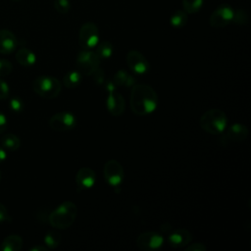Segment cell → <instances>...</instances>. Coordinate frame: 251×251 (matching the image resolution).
<instances>
[{
	"label": "cell",
	"mask_w": 251,
	"mask_h": 251,
	"mask_svg": "<svg viewBox=\"0 0 251 251\" xmlns=\"http://www.w3.org/2000/svg\"><path fill=\"white\" fill-rule=\"evenodd\" d=\"M130 109L137 116H146L155 111L158 105V95L148 84H133L130 91Z\"/></svg>",
	"instance_id": "6da1fadb"
},
{
	"label": "cell",
	"mask_w": 251,
	"mask_h": 251,
	"mask_svg": "<svg viewBox=\"0 0 251 251\" xmlns=\"http://www.w3.org/2000/svg\"><path fill=\"white\" fill-rule=\"evenodd\" d=\"M76 215V205L73 201H65L50 213L48 222L57 229H66L74 224Z\"/></svg>",
	"instance_id": "7a4b0ae2"
},
{
	"label": "cell",
	"mask_w": 251,
	"mask_h": 251,
	"mask_svg": "<svg viewBox=\"0 0 251 251\" xmlns=\"http://www.w3.org/2000/svg\"><path fill=\"white\" fill-rule=\"evenodd\" d=\"M200 127L210 134H221L226 127V115L220 109H209L199 119Z\"/></svg>",
	"instance_id": "3957f363"
},
{
	"label": "cell",
	"mask_w": 251,
	"mask_h": 251,
	"mask_svg": "<svg viewBox=\"0 0 251 251\" xmlns=\"http://www.w3.org/2000/svg\"><path fill=\"white\" fill-rule=\"evenodd\" d=\"M32 89L40 97L45 99H53L60 94L62 84L59 79L54 76L40 75L32 81Z\"/></svg>",
	"instance_id": "277c9868"
},
{
	"label": "cell",
	"mask_w": 251,
	"mask_h": 251,
	"mask_svg": "<svg viewBox=\"0 0 251 251\" xmlns=\"http://www.w3.org/2000/svg\"><path fill=\"white\" fill-rule=\"evenodd\" d=\"M101 59L95 53V51L85 50L83 49L80 51L75 59V64L80 72L84 75H91L95 70H97L100 66Z\"/></svg>",
	"instance_id": "5b68a950"
},
{
	"label": "cell",
	"mask_w": 251,
	"mask_h": 251,
	"mask_svg": "<svg viewBox=\"0 0 251 251\" xmlns=\"http://www.w3.org/2000/svg\"><path fill=\"white\" fill-rule=\"evenodd\" d=\"M100 33L98 26L92 22L84 23L78 31V43L82 49H93L99 42Z\"/></svg>",
	"instance_id": "8992f818"
},
{
	"label": "cell",
	"mask_w": 251,
	"mask_h": 251,
	"mask_svg": "<svg viewBox=\"0 0 251 251\" xmlns=\"http://www.w3.org/2000/svg\"><path fill=\"white\" fill-rule=\"evenodd\" d=\"M104 177L106 182L111 185L113 188H120L124 177L125 172L122 164L114 159L108 160L104 165Z\"/></svg>",
	"instance_id": "52a82bcc"
},
{
	"label": "cell",
	"mask_w": 251,
	"mask_h": 251,
	"mask_svg": "<svg viewBox=\"0 0 251 251\" xmlns=\"http://www.w3.org/2000/svg\"><path fill=\"white\" fill-rule=\"evenodd\" d=\"M234 10L226 3L219 5L209 18V25L215 28H221L226 26L232 22Z\"/></svg>",
	"instance_id": "ba28073f"
},
{
	"label": "cell",
	"mask_w": 251,
	"mask_h": 251,
	"mask_svg": "<svg viewBox=\"0 0 251 251\" xmlns=\"http://www.w3.org/2000/svg\"><path fill=\"white\" fill-rule=\"evenodd\" d=\"M221 143L223 145H228L230 143H238L244 141L249 134V130L243 124H233L222 132Z\"/></svg>",
	"instance_id": "9c48e42d"
},
{
	"label": "cell",
	"mask_w": 251,
	"mask_h": 251,
	"mask_svg": "<svg viewBox=\"0 0 251 251\" xmlns=\"http://www.w3.org/2000/svg\"><path fill=\"white\" fill-rule=\"evenodd\" d=\"M76 126V118L70 112H59L49 119V126L56 132L73 129Z\"/></svg>",
	"instance_id": "30bf717a"
},
{
	"label": "cell",
	"mask_w": 251,
	"mask_h": 251,
	"mask_svg": "<svg viewBox=\"0 0 251 251\" xmlns=\"http://www.w3.org/2000/svg\"><path fill=\"white\" fill-rule=\"evenodd\" d=\"M164 243V237L156 231H145L136 238V245L140 250L152 251L159 249Z\"/></svg>",
	"instance_id": "8fae6325"
},
{
	"label": "cell",
	"mask_w": 251,
	"mask_h": 251,
	"mask_svg": "<svg viewBox=\"0 0 251 251\" xmlns=\"http://www.w3.org/2000/svg\"><path fill=\"white\" fill-rule=\"evenodd\" d=\"M126 65L135 74L143 75L148 73L150 70V64L145 56L137 51V50H130L126 57Z\"/></svg>",
	"instance_id": "7c38bea8"
},
{
	"label": "cell",
	"mask_w": 251,
	"mask_h": 251,
	"mask_svg": "<svg viewBox=\"0 0 251 251\" xmlns=\"http://www.w3.org/2000/svg\"><path fill=\"white\" fill-rule=\"evenodd\" d=\"M106 107L108 112L114 116L119 117L121 116L126 108V102L123 95L116 90L110 91L106 100Z\"/></svg>",
	"instance_id": "4fadbf2b"
},
{
	"label": "cell",
	"mask_w": 251,
	"mask_h": 251,
	"mask_svg": "<svg viewBox=\"0 0 251 251\" xmlns=\"http://www.w3.org/2000/svg\"><path fill=\"white\" fill-rule=\"evenodd\" d=\"M96 181V175L95 172L88 168L82 167L80 168L75 175V183L79 190L90 189Z\"/></svg>",
	"instance_id": "5bb4252c"
},
{
	"label": "cell",
	"mask_w": 251,
	"mask_h": 251,
	"mask_svg": "<svg viewBox=\"0 0 251 251\" xmlns=\"http://www.w3.org/2000/svg\"><path fill=\"white\" fill-rule=\"evenodd\" d=\"M192 240V234L185 228L173 230L168 236V243L173 248H182L187 246Z\"/></svg>",
	"instance_id": "9a60e30c"
},
{
	"label": "cell",
	"mask_w": 251,
	"mask_h": 251,
	"mask_svg": "<svg viewBox=\"0 0 251 251\" xmlns=\"http://www.w3.org/2000/svg\"><path fill=\"white\" fill-rule=\"evenodd\" d=\"M18 46L16 35L8 29H0V53L11 54Z\"/></svg>",
	"instance_id": "2e32d148"
},
{
	"label": "cell",
	"mask_w": 251,
	"mask_h": 251,
	"mask_svg": "<svg viewBox=\"0 0 251 251\" xmlns=\"http://www.w3.org/2000/svg\"><path fill=\"white\" fill-rule=\"evenodd\" d=\"M23 247V238L18 234H10L4 238L0 245L2 251H20Z\"/></svg>",
	"instance_id": "e0dca14e"
},
{
	"label": "cell",
	"mask_w": 251,
	"mask_h": 251,
	"mask_svg": "<svg viewBox=\"0 0 251 251\" xmlns=\"http://www.w3.org/2000/svg\"><path fill=\"white\" fill-rule=\"evenodd\" d=\"M16 60L24 67H30L35 64L36 56L30 49L21 48L16 53Z\"/></svg>",
	"instance_id": "ac0fdd59"
},
{
	"label": "cell",
	"mask_w": 251,
	"mask_h": 251,
	"mask_svg": "<svg viewBox=\"0 0 251 251\" xmlns=\"http://www.w3.org/2000/svg\"><path fill=\"white\" fill-rule=\"evenodd\" d=\"M1 146L7 151H17L21 146V140L17 135L7 133L1 137Z\"/></svg>",
	"instance_id": "d6986e66"
},
{
	"label": "cell",
	"mask_w": 251,
	"mask_h": 251,
	"mask_svg": "<svg viewBox=\"0 0 251 251\" xmlns=\"http://www.w3.org/2000/svg\"><path fill=\"white\" fill-rule=\"evenodd\" d=\"M80 82H81V74L77 70H73L68 72L63 78V84L67 88H75L80 84Z\"/></svg>",
	"instance_id": "ffe728a7"
},
{
	"label": "cell",
	"mask_w": 251,
	"mask_h": 251,
	"mask_svg": "<svg viewBox=\"0 0 251 251\" xmlns=\"http://www.w3.org/2000/svg\"><path fill=\"white\" fill-rule=\"evenodd\" d=\"M114 83L119 86H132L135 84L134 77H132L125 70H119L114 75Z\"/></svg>",
	"instance_id": "44dd1931"
},
{
	"label": "cell",
	"mask_w": 251,
	"mask_h": 251,
	"mask_svg": "<svg viewBox=\"0 0 251 251\" xmlns=\"http://www.w3.org/2000/svg\"><path fill=\"white\" fill-rule=\"evenodd\" d=\"M187 23V14L183 10H176L170 17V25L175 28H181Z\"/></svg>",
	"instance_id": "7402d4cb"
},
{
	"label": "cell",
	"mask_w": 251,
	"mask_h": 251,
	"mask_svg": "<svg viewBox=\"0 0 251 251\" xmlns=\"http://www.w3.org/2000/svg\"><path fill=\"white\" fill-rule=\"evenodd\" d=\"M96 50L95 53L98 55L100 59H108L113 54V45L110 41L103 40L101 42H98V44L95 46Z\"/></svg>",
	"instance_id": "603a6c76"
},
{
	"label": "cell",
	"mask_w": 251,
	"mask_h": 251,
	"mask_svg": "<svg viewBox=\"0 0 251 251\" xmlns=\"http://www.w3.org/2000/svg\"><path fill=\"white\" fill-rule=\"evenodd\" d=\"M62 241V236L57 231H49L44 236V243L48 249L57 248Z\"/></svg>",
	"instance_id": "cb8c5ba5"
},
{
	"label": "cell",
	"mask_w": 251,
	"mask_h": 251,
	"mask_svg": "<svg viewBox=\"0 0 251 251\" xmlns=\"http://www.w3.org/2000/svg\"><path fill=\"white\" fill-rule=\"evenodd\" d=\"M204 0H182L183 11L186 14H195L203 6Z\"/></svg>",
	"instance_id": "d4e9b609"
},
{
	"label": "cell",
	"mask_w": 251,
	"mask_h": 251,
	"mask_svg": "<svg viewBox=\"0 0 251 251\" xmlns=\"http://www.w3.org/2000/svg\"><path fill=\"white\" fill-rule=\"evenodd\" d=\"M238 25H244L248 23V14L243 9H238L234 11L232 22Z\"/></svg>",
	"instance_id": "484cf974"
},
{
	"label": "cell",
	"mask_w": 251,
	"mask_h": 251,
	"mask_svg": "<svg viewBox=\"0 0 251 251\" xmlns=\"http://www.w3.org/2000/svg\"><path fill=\"white\" fill-rule=\"evenodd\" d=\"M54 8L60 14H67L71 9L70 0H54Z\"/></svg>",
	"instance_id": "4316f807"
},
{
	"label": "cell",
	"mask_w": 251,
	"mask_h": 251,
	"mask_svg": "<svg viewBox=\"0 0 251 251\" xmlns=\"http://www.w3.org/2000/svg\"><path fill=\"white\" fill-rule=\"evenodd\" d=\"M9 107L10 109L13 111V112H16V113H20L24 110V102L21 98L19 97H12L9 101Z\"/></svg>",
	"instance_id": "83f0119b"
},
{
	"label": "cell",
	"mask_w": 251,
	"mask_h": 251,
	"mask_svg": "<svg viewBox=\"0 0 251 251\" xmlns=\"http://www.w3.org/2000/svg\"><path fill=\"white\" fill-rule=\"evenodd\" d=\"M13 70V65L9 60L0 59V76L8 75Z\"/></svg>",
	"instance_id": "f1b7e54d"
},
{
	"label": "cell",
	"mask_w": 251,
	"mask_h": 251,
	"mask_svg": "<svg viewBox=\"0 0 251 251\" xmlns=\"http://www.w3.org/2000/svg\"><path fill=\"white\" fill-rule=\"evenodd\" d=\"M10 95V88L6 81L0 79V100L7 99Z\"/></svg>",
	"instance_id": "f546056e"
},
{
	"label": "cell",
	"mask_w": 251,
	"mask_h": 251,
	"mask_svg": "<svg viewBox=\"0 0 251 251\" xmlns=\"http://www.w3.org/2000/svg\"><path fill=\"white\" fill-rule=\"evenodd\" d=\"M93 76V80L97 83V84H102L105 78V74H104V70L101 68H98L97 70H95V72L91 75Z\"/></svg>",
	"instance_id": "4dcf8cb0"
},
{
	"label": "cell",
	"mask_w": 251,
	"mask_h": 251,
	"mask_svg": "<svg viewBox=\"0 0 251 251\" xmlns=\"http://www.w3.org/2000/svg\"><path fill=\"white\" fill-rule=\"evenodd\" d=\"M206 250H207V247L201 242L191 243L185 246V251H206Z\"/></svg>",
	"instance_id": "1f68e13d"
},
{
	"label": "cell",
	"mask_w": 251,
	"mask_h": 251,
	"mask_svg": "<svg viewBox=\"0 0 251 251\" xmlns=\"http://www.w3.org/2000/svg\"><path fill=\"white\" fill-rule=\"evenodd\" d=\"M10 221H11V217L9 216L7 208L2 203H0V223L10 222Z\"/></svg>",
	"instance_id": "d6a6232c"
},
{
	"label": "cell",
	"mask_w": 251,
	"mask_h": 251,
	"mask_svg": "<svg viewBox=\"0 0 251 251\" xmlns=\"http://www.w3.org/2000/svg\"><path fill=\"white\" fill-rule=\"evenodd\" d=\"M7 125H8V121L6 116L2 112H0V134L6 130Z\"/></svg>",
	"instance_id": "836d02e7"
},
{
	"label": "cell",
	"mask_w": 251,
	"mask_h": 251,
	"mask_svg": "<svg viewBox=\"0 0 251 251\" xmlns=\"http://www.w3.org/2000/svg\"><path fill=\"white\" fill-rule=\"evenodd\" d=\"M6 158H7L6 150L2 146H0V163L4 162L6 160Z\"/></svg>",
	"instance_id": "e575fe53"
},
{
	"label": "cell",
	"mask_w": 251,
	"mask_h": 251,
	"mask_svg": "<svg viewBox=\"0 0 251 251\" xmlns=\"http://www.w3.org/2000/svg\"><path fill=\"white\" fill-rule=\"evenodd\" d=\"M48 248L45 246H34L30 248V251H47Z\"/></svg>",
	"instance_id": "d590c367"
},
{
	"label": "cell",
	"mask_w": 251,
	"mask_h": 251,
	"mask_svg": "<svg viewBox=\"0 0 251 251\" xmlns=\"http://www.w3.org/2000/svg\"><path fill=\"white\" fill-rule=\"evenodd\" d=\"M11 1H14V2H18V1H20V0H11Z\"/></svg>",
	"instance_id": "8d00e7d4"
},
{
	"label": "cell",
	"mask_w": 251,
	"mask_h": 251,
	"mask_svg": "<svg viewBox=\"0 0 251 251\" xmlns=\"http://www.w3.org/2000/svg\"><path fill=\"white\" fill-rule=\"evenodd\" d=\"M1 177H2V176H1V172H0V181H1Z\"/></svg>",
	"instance_id": "74e56055"
}]
</instances>
